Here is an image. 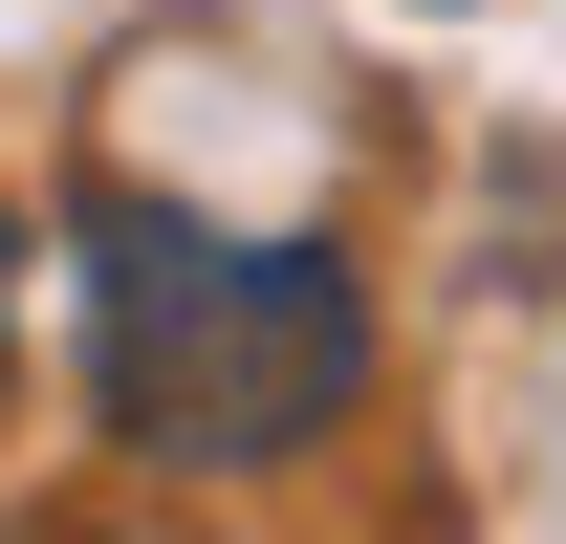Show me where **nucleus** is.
Here are the masks:
<instances>
[{
	"label": "nucleus",
	"instance_id": "nucleus-2",
	"mask_svg": "<svg viewBox=\"0 0 566 544\" xmlns=\"http://www.w3.org/2000/svg\"><path fill=\"white\" fill-rule=\"evenodd\" d=\"M0 393H22V240H0Z\"/></svg>",
	"mask_w": 566,
	"mask_h": 544
},
{
	"label": "nucleus",
	"instance_id": "nucleus-1",
	"mask_svg": "<svg viewBox=\"0 0 566 544\" xmlns=\"http://www.w3.org/2000/svg\"><path fill=\"white\" fill-rule=\"evenodd\" d=\"M66 262H87V393L153 479H283L305 436H349L370 393V283L327 240H240L197 197H132L87 175L66 197Z\"/></svg>",
	"mask_w": 566,
	"mask_h": 544
}]
</instances>
